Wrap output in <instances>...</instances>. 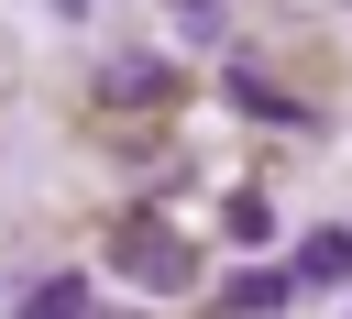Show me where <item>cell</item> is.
Masks as SVG:
<instances>
[{"label":"cell","instance_id":"obj_4","mask_svg":"<svg viewBox=\"0 0 352 319\" xmlns=\"http://www.w3.org/2000/svg\"><path fill=\"white\" fill-rule=\"evenodd\" d=\"M286 297H297V275H275V264H253V275H231V319H286Z\"/></svg>","mask_w":352,"mask_h":319},{"label":"cell","instance_id":"obj_5","mask_svg":"<svg viewBox=\"0 0 352 319\" xmlns=\"http://www.w3.org/2000/svg\"><path fill=\"white\" fill-rule=\"evenodd\" d=\"M286 275H297V286H341V275H352V231H308Z\"/></svg>","mask_w":352,"mask_h":319},{"label":"cell","instance_id":"obj_7","mask_svg":"<svg viewBox=\"0 0 352 319\" xmlns=\"http://www.w3.org/2000/svg\"><path fill=\"white\" fill-rule=\"evenodd\" d=\"M264 231H275V209H264V198H231V242H253V253H264Z\"/></svg>","mask_w":352,"mask_h":319},{"label":"cell","instance_id":"obj_6","mask_svg":"<svg viewBox=\"0 0 352 319\" xmlns=\"http://www.w3.org/2000/svg\"><path fill=\"white\" fill-rule=\"evenodd\" d=\"M22 319H88V275H44L22 297Z\"/></svg>","mask_w":352,"mask_h":319},{"label":"cell","instance_id":"obj_3","mask_svg":"<svg viewBox=\"0 0 352 319\" xmlns=\"http://www.w3.org/2000/svg\"><path fill=\"white\" fill-rule=\"evenodd\" d=\"M220 88H231V110H253V121H286V132H308V110H297V99H286V88H275L264 66H231Z\"/></svg>","mask_w":352,"mask_h":319},{"label":"cell","instance_id":"obj_1","mask_svg":"<svg viewBox=\"0 0 352 319\" xmlns=\"http://www.w3.org/2000/svg\"><path fill=\"white\" fill-rule=\"evenodd\" d=\"M110 275H132V286H154V297H187V286H198V253H187V231H165V220H121V231H110Z\"/></svg>","mask_w":352,"mask_h":319},{"label":"cell","instance_id":"obj_2","mask_svg":"<svg viewBox=\"0 0 352 319\" xmlns=\"http://www.w3.org/2000/svg\"><path fill=\"white\" fill-rule=\"evenodd\" d=\"M88 99L99 110H154V99H176V55H110L88 77Z\"/></svg>","mask_w":352,"mask_h":319}]
</instances>
